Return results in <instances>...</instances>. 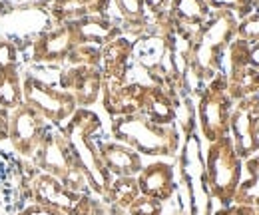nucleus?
Here are the masks:
<instances>
[{"label": "nucleus", "mask_w": 259, "mask_h": 215, "mask_svg": "<svg viewBox=\"0 0 259 215\" xmlns=\"http://www.w3.org/2000/svg\"><path fill=\"white\" fill-rule=\"evenodd\" d=\"M114 136L128 148L144 155H174L180 138L174 125H160L142 114L118 116L112 123Z\"/></svg>", "instance_id": "nucleus-1"}, {"label": "nucleus", "mask_w": 259, "mask_h": 215, "mask_svg": "<svg viewBox=\"0 0 259 215\" xmlns=\"http://www.w3.org/2000/svg\"><path fill=\"white\" fill-rule=\"evenodd\" d=\"M233 32V18L226 10L218 12L192 38V66L197 78H209L220 68V54Z\"/></svg>", "instance_id": "nucleus-2"}, {"label": "nucleus", "mask_w": 259, "mask_h": 215, "mask_svg": "<svg viewBox=\"0 0 259 215\" xmlns=\"http://www.w3.org/2000/svg\"><path fill=\"white\" fill-rule=\"evenodd\" d=\"M239 178H241L239 155L235 152L231 140L226 136L220 138L218 142H211L205 161V180L211 195L224 205L231 203L239 187Z\"/></svg>", "instance_id": "nucleus-3"}, {"label": "nucleus", "mask_w": 259, "mask_h": 215, "mask_svg": "<svg viewBox=\"0 0 259 215\" xmlns=\"http://www.w3.org/2000/svg\"><path fill=\"white\" fill-rule=\"evenodd\" d=\"M22 98L24 104H28L54 127H62L78 110L72 94L46 84L32 72H26L22 76Z\"/></svg>", "instance_id": "nucleus-4"}, {"label": "nucleus", "mask_w": 259, "mask_h": 215, "mask_svg": "<svg viewBox=\"0 0 259 215\" xmlns=\"http://www.w3.org/2000/svg\"><path fill=\"white\" fill-rule=\"evenodd\" d=\"M28 201L58 209L64 215H90L92 197L68 189L58 178L36 171L28 180Z\"/></svg>", "instance_id": "nucleus-5"}, {"label": "nucleus", "mask_w": 259, "mask_h": 215, "mask_svg": "<svg viewBox=\"0 0 259 215\" xmlns=\"http://www.w3.org/2000/svg\"><path fill=\"white\" fill-rule=\"evenodd\" d=\"M48 127H50V123L24 102L20 106H16L14 110H10L8 140L14 148V152L22 159H32Z\"/></svg>", "instance_id": "nucleus-6"}, {"label": "nucleus", "mask_w": 259, "mask_h": 215, "mask_svg": "<svg viewBox=\"0 0 259 215\" xmlns=\"http://www.w3.org/2000/svg\"><path fill=\"white\" fill-rule=\"evenodd\" d=\"M199 125L209 142L226 138L229 130V94L224 78H215L199 100Z\"/></svg>", "instance_id": "nucleus-7"}, {"label": "nucleus", "mask_w": 259, "mask_h": 215, "mask_svg": "<svg viewBox=\"0 0 259 215\" xmlns=\"http://www.w3.org/2000/svg\"><path fill=\"white\" fill-rule=\"evenodd\" d=\"M30 161L38 167V171L50 174L62 182L66 174L78 163V157L74 154L70 142L62 134V130L50 125L46 130V136H44L40 148L36 150V154Z\"/></svg>", "instance_id": "nucleus-8"}, {"label": "nucleus", "mask_w": 259, "mask_h": 215, "mask_svg": "<svg viewBox=\"0 0 259 215\" xmlns=\"http://www.w3.org/2000/svg\"><path fill=\"white\" fill-rule=\"evenodd\" d=\"M38 171L30 159L0 150V203L10 207L28 199V180Z\"/></svg>", "instance_id": "nucleus-9"}, {"label": "nucleus", "mask_w": 259, "mask_h": 215, "mask_svg": "<svg viewBox=\"0 0 259 215\" xmlns=\"http://www.w3.org/2000/svg\"><path fill=\"white\" fill-rule=\"evenodd\" d=\"M78 46V38L72 22L58 24L48 30L40 32L34 42L30 44V60L34 64L42 66H52L68 60L70 52Z\"/></svg>", "instance_id": "nucleus-10"}, {"label": "nucleus", "mask_w": 259, "mask_h": 215, "mask_svg": "<svg viewBox=\"0 0 259 215\" xmlns=\"http://www.w3.org/2000/svg\"><path fill=\"white\" fill-rule=\"evenodd\" d=\"M257 123H259V100L247 98L241 100V104L235 108L233 116L229 118V125L233 130L235 140V152L241 157L251 155L259 146L257 140Z\"/></svg>", "instance_id": "nucleus-11"}, {"label": "nucleus", "mask_w": 259, "mask_h": 215, "mask_svg": "<svg viewBox=\"0 0 259 215\" xmlns=\"http://www.w3.org/2000/svg\"><path fill=\"white\" fill-rule=\"evenodd\" d=\"M102 72L98 66H70L60 74V88L74 96L82 108L92 106L102 92Z\"/></svg>", "instance_id": "nucleus-12"}, {"label": "nucleus", "mask_w": 259, "mask_h": 215, "mask_svg": "<svg viewBox=\"0 0 259 215\" xmlns=\"http://www.w3.org/2000/svg\"><path fill=\"white\" fill-rule=\"evenodd\" d=\"M96 148L100 161L108 169V174H114L118 178H136L144 167L140 154L124 144L100 142Z\"/></svg>", "instance_id": "nucleus-13"}, {"label": "nucleus", "mask_w": 259, "mask_h": 215, "mask_svg": "<svg viewBox=\"0 0 259 215\" xmlns=\"http://www.w3.org/2000/svg\"><path fill=\"white\" fill-rule=\"evenodd\" d=\"M138 187H140V195L158 199V201H165L174 195V167L169 163L163 161H156L150 163L146 167H142V171L138 174Z\"/></svg>", "instance_id": "nucleus-14"}, {"label": "nucleus", "mask_w": 259, "mask_h": 215, "mask_svg": "<svg viewBox=\"0 0 259 215\" xmlns=\"http://www.w3.org/2000/svg\"><path fill=\"white\" fill-rule=\"evenodd\" d=\"M134 44L126 38H116L102 46V58H100V72L104 82L108 84H124L128 74V60L132 56Z\"/></svg>", "instance_id": "nucleus-15"}, {"label": "nucleus", "mask_w": 259, "mask_h": 215, "mask_svg": "<svg viewBox=\"0 0 259 215\" xmlns=\"http://www.w3.org/2000/svg\"><path fill=\"white\" fill-rule=\"evenodd\" d=\"M104 90V106L112 116H130V114H140L142 100L146 86L140 84H102Z\"/></svg>", "instance_id": "nucleus-16"}, {"label": "nucleus", "mask_w": 259, "mask_h": 215, "mask_svg": "<svg viewBox=\"0 0 259 215\" xmlns=\"http://www.w3.org/2000/svg\"><path fill=\"white\" fill-rule=\"evenodd\" d=\"M108 6V0H50L48 16L52 22L68 24L86 16H102Z\"/></svg>", "instance_id": "nucleus-17"}, {"label": "nucleus", "mask_w": 259, "mask_h": 215, "mask_svg": "<svg viewBox=\"0 0 259 215\" xmlns=\"http://www.w3.org/2000/svg\"><path fill=\"white\" fill-rule=\"evenodd\" d=\"M78 44H94L106 46L108 42L116 40L120 36V26H116L112 20L104 16H86L76 22H72Z\"/></svg>", "instance_id": "nucleus-18"}, {"label": "nucleus", "mask_w": 259, "mask_h": 215, "mask_svg": "<svg viewBox=\"0 0 259 215\" xmlns=\"http://www.w3.org/2000/svg\"><path fill=\"white\" fill-rule=\"evenodd\" d=\"M140 114L160 125H171L176 120V108L171 96L160 86H146Z\"/></svg>", "instance_id": "nucleus-19"}, {"label": "nucleus", "mask_w": 259, "mask_h": 215, "mask_svg": "<svg viewBox=\"0 0 259 215\" xmlns=\"http://www.w3.org/2000/svg\"><path fill=\"white\" fill-rule=\"evenodd\" d=\"M207 4L205 0H174L171 2V20L184 28H201L207 20Z\"/></svg>", "instance_id": "nucleus-20"}, {"label": "nucleus", "mask_w": 259, "mask_h": 215, "mask_svg": "<svg viewBox=\"0 0 259 215\" xmlns=\"http://www.w3.org/2000/svg\"><path fill=\"white\" fill-rule=\"evenodd\" d=\"M138 197H140V187H138V180L136 178H116L110 184L106 195H104V199L108 203H112L116 207H122L126 211H128V207Z\"/></svg>", "instance_id": "nucleus-21"}, {"label": "nucleus", "mask_w": 259, "mask_h": 215, "mask_svg": "<svg viewBox=\"0 0 259 215\" xmlns=\"http://www.w3.org/2000/svg\"><path fill=\"white\" fill-rule=\"evenodd\" d=\"M24 102L22 98V74H6L0 76V108L14 110Z\"/></svg>", "instance_id": "nucleus-22"}, {"label": "nucleus", "mask_w": 259, "mask_h": 215, "mask_svg": "<svg viewBox=\"0 0 259 215\" xmlns=\"http://www.w3.org/2000/svg\"><path fill=\"white\" fill-rule=\"evenodd\" d=\"M247 169L251 174V180L237 187L233 201H237V205H249L251 207V205H259V157L251 159L247 163Z\"/></svg>", "instance_id": "nucleus-23"}, {"label": "nucleus", "mask_w": 259, "mask_h": 215, "mask_svg": "<svg viewBox=\"0 0 259 215\" xmlns=\"http://www.w3.org/2000/svg\"><path fill=\"white\" fill-rule=\"evenodd\" d=\"M120 14L132 30H142L146 26V2L144 0H116Z\"/></svg>", "instance_id": "nucleus-24"}, {"label": "nucleus", "mask_w": 259, "mask_h": 215, "mask_svg": "<svg viewBox=\"0 0 259 215\" xmlns=\"http://www.w3.org/2000/svg\"><path fill=\"white\" fill-rule=\"evenodd\" d=\"M20 72V52L14 42L0 38V76Z\"/></svg>", "instance_id": "nucleus-25"}, {"label": "nucleus", "mask_w": 259, "mask_h": 215, "mask_svg": "<svg viewBox=\"0 0 259 215\" xmlns=\"http://www.w3.org/2000/svg\"><path fill=\"white\" fill-rule=\"evenodd\" d=\"M100 58H102V48L94 46V44H78L70 56L68 62L72 66H100Z\"/></svg>", "instance_id": "nucleus-26"}, {"label": "nucleus", "mask_w": 259, "mask_h": 215, "mask_svg": "<svg viewBox=\"0 0 259 215\" xmlns=\"http://www.w3.org/2000/svg\"><path fill=\"white\" fill-rule=\"evenodd\" d=\"M128 215H162V201L140 195L128 207Z\"/></svg>", "instance_id": "nucleus-27"}, {"label": "nucleus", "mask_w": 259, "mask_h": 215, "mask_svg": "<svg viewBox=\"0 0 259 215\" xmlns=\"http://www.w3.org/2000/svg\"><path fill=\"white\" fill-rule=\"evenodd\" d=\"M239 34L247 40H253V42H259V14L247 18L241 26H239Z\"/></svg>", "instance_id": "nucleus-28"}, {"label": "nucleus", "mask_w": 259, "mask_h": 215, "mask_svg": "<svg viewBox=\"0 0 259 215\" xmlns=\"http://www.w3.org/2000/svg\"><path fill=\"white\" fill-rule=\"evenodd\" d=\"M90 215H128L126 209H122V207H116V205H112V203H108V201H94L92 199V211Z\"/></svg>", "instance_id": "nucleus-29"}, {"label": "nucleus", "mask_w": 259, "mask_h": 215, "mask_svg": "<svg viewBox=\"0 0 259 215\" xmlns=\"http://www.w3.org/2000/svg\"><path fill=\"white\" fill-rule=\"evenodd\" d=\"M16 215H64L58 209H52V207H46V205H40V203H32V205H26L22 207Z\"/></svg>", "instance_id": "nucleus-30"}, {"label": "nucleus", "mask_w": 259, "mask_h": 215, "mask_svg": "<svg viewBox=\"0 0 259 215\" xmlns=\"http://www.w3.org/2000/svg\"><path fill=\"white\" fill-rule=\"evenodd\" d=\"M215 8H231V10H239L241 14L247 12V4L245 0H209Z\"/></svg>", "instance_id": "nucleus-31"}, {"label": "nucleus", "mask_w": 259, "mask_h": 215, "mask_svg": "<svg viewBox=\"0 0 259 215\" xmlns=\"http://www.w3.org/2000/svg\"><path fill=\"white\" fill-rule=\"evenodd\" d=\"M215 215H255V211H253V207H249V205H233V207L220 209Z\"/></svg>", "instance_id": "nucleus-32"}, {"label": "nucleus", "mask_w": 259, "mask_h": 215, "mask_svg": "<svg viewBox=\"0 0 259 215\" xmlns=\"http://www.w3.org/2000/svg\"><path fill=\"white\" fill-rule=\"evenodd\" d=\"M8 118L10 110L0 108V140H8Z\"/></svg>", "instance_id": "nucleus-33"}, {"label": "nucleus", "mask_w": 259, "mask_h": 215, "mask_svg": "<svg viewBox=\"0 0 259 215\" xmlns=\"http://www.w3.org/2000/svg\"><path fill=\"white\" fill-rule=\"evenodd\" d=\"M6 2H10L14 6H44L50 0H6Z\"/></svg>", "instance_id": "nucleus-34"}, {"label": "nucleus", "mask_w": 259, "mask_h": 215, "mask_svg": "<svg viewBox=\"0 0 259 215\" xmlns=\"http://www.w3.org/2000/svg\"><path fill=\"white\" fill-rule=\"evenodd\" d=\"M146 2V6L152 10V12H156V14H160L163 10V6L167 4V0H144Z\"/></svg>", "instance_id": "nucleus-35"}, {"label": "nucleus", "mask_w": 259, "mask_h": 215, "mask_svg": "<svg viewBox=\"0 0 259 215\" xmlns=\"http://www.w3.org/2000/svg\"><path fill=\"white\" fill-rule=\"evenodd\" d=\"M249 64H253V66L259 68V42L253 48H249Z\"/></svg>", "instance_id": "nucleus-36"}, {"label": "nucleus", "mask_w": 259, "mask_h": 215, "mask_svg": "<svg viewBox=\"0 0 259 215\" xmlns=\"http://www.w3.org/2000/svg\"><path fill=\"white\" fill-rule=\"evenodd\" d=\"M257 134H259V123H257Z\"/></svg>", "instance_id": "nucleus-37"}]
</instances>
